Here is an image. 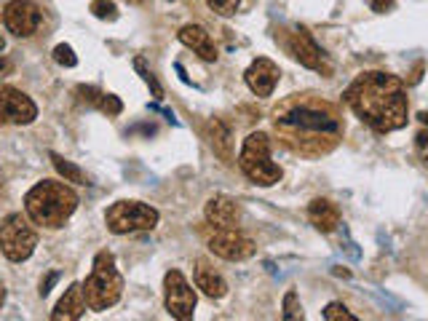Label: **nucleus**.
Returning <instances> with one entry per match:
<instances>
[{
    "label": "nucleus",
    "mask_w": 428,
    "mask_h": 321,
    "mask_svg": "<svg viewBox=\"0 0 428 321\" xmlns=\"http://www.w3.org/2000/svg\"><path fill=\"white\" fill-rule=\"evenodd\" d=\"M201 236L207 241L209 252L222 257L228 262H241L254 255V241L246 239L244 233H238L236 227H214V225H204Z\"/></svg>",
    "instance_id": "6e6552de"
},
{
    "label": "nucleus",
    "mask_w": 428,
    "mask_h": 321,
    "mask_svg": "<svg viewBox=\"0 0 428 321\" xmlns=\"http://www.w3.org/2000/svg\"><path fill=\"white\" fill-rule=\"evenodd\" d=\"M195 287L201 289L207 297H212V300H220V297L228 294L225 278H222L220 273L214 271L209 262H204V260L195 262Z\"/></svg>",
    "instance_id": "a211bd4d"
},
{
    "label": "nucleus",
    "mask_w": 428,
    "mask_h": 321,
    "mask_svg": "<svg viewBox=\"0 0 428 321\" xmlns=\"http://www.w3.org/2000/svg\"><path fill=\"white\" fill-rule=\"evenodd\" d=\"M108 230L115 236H126V233H140V230H153L158 225V211L147 207L142 201H118L108 209L105 214Z\"/></svg>",
    "instance_id": "423d86ee"
},
{
    "label": "nucleus",
    "mask_w": 428,
    "mask_h": 321,
    "mask_svg": "<svg viewBox=\"0 0 428 321\" xmlns=\"http://www.w3.org/2000/svg\"><path fill=\"white\" fill-rule=\"evenodd\" d=\"M346 102L356 112L359 121H364L378 134H391L407 126V91L397 75L388 73H362L346 89Z\"/></svg>",
    "instance_id": "f03ea898"
},
{
    "label": "nucleus",
    "mask_w": 428,
    "mask_h": 321,
    "mask_svg": "<svg viewBox=\"0 0 428 321\" xmlns=\"http://www.w3.org/2000/svg\"><path fill=\"white\" fill-rule=\"evenodd\" d=\"M418 118H420V121H423V124H426V126H428V112H420Z\"/></svg>",
    "instance_id": "473e14b6"
},
{
    "label": "nucleus",
    "mask_w": 428,
    "mask_h": 321,
    "mask_svg": "<svg viewBox=\"0 0 428 321\" xmlns=\"http://www.w3.org/2000/svg\"><path fill=\"white\" fill-rule=\"evenodd\" d=\"M126 3H134V6H140V3H145V0H126Z\"/></svg>",
    "instance_id": "72a5a7b5"
},
{
    "label": "nucleus",
    "mask_w": 428,
    "mask_h": 321,
    "mask_svg": "<svg viewBox=\"0 0 428 321\" xmlns=\"http://www.w3.org/2000/svg\"><path fill=\"white\" fill-rule=\"evenodd\" d=\"M207 223L214 227H236L238 225V204L230 195H212L204 207Z\"/></svg>",
    "instance_id": "4468645a"
},
{
    "label": "nucleus",
    "mask_w": 428,
    "mask_h": 321,
    "mask_svg": "<svg viewBox=\"0 0 428 321\" xmlns=\"http://www.w3.org/2000/svg\"><path fill=\"white\" fill-rule=\"evenodd\" d=\"M308 220L321 233H332L340 225V209L334 207L330 198H313L308 207Z\"/></svg>",
    "instance_id": "dca6fc26"
},
{
    "label": "nucleus",
    "mask_w": 428,
    "mask_h": 321,
    "mask_svg": "<svg viewBox=\"0 0 428 321\" xmlns=\"http://www.w3.org/2000/svg\"><path fill=\"white\" fill-rule=\"evenodd\" d=\"M57 281H59V271H51V273L46 276V278L40 281V297H46L48 292H51V287H54Z\"/></svg>",
    "instance_id": "c756f323"
},
{
    "label": "nucleus",
    "mask_w": 428,
    "mask_h": 321,
    "mask_svg": "<svg viewBox=\"0 0 428 321\" xmlns=\"http://www.w3.org/2000/svg\"><path fill=\"white\" fill-rule=\"evenodd\" d=\"M207 6L220 16H233L241 6V0H207Z\"/></svg>",
    "instance_id": "a878e982"
},
{
    "label": "nucleus",
    "mask_w": 428,
    "mask_h": 321,
    "mask_svg": "<svg viewBox=\"0 0 428 321\" xmlns=\"http://www.w3.org/2000/svg\"><path fill=\"white\" fill-rule=\"evenodd\" d=\"M83 287V297L89 311H108L121 300V292H124V276L115 268V257L110 252H99L94 257V265L89 278L80 284Z\"/></svg>",
    "instance_id": "20e7f679"
},
{
    "label": "nucleus",
    "mask_w": 428,
    "mask_h": 321,
    "mask_svg": "<svg viewBox=\"0 0 428 321\" xmlns=\"http://www.w3.org/2000/svg\"><path fill=\"white\" fill-rule=\"evenodd\" d=\"M207 137L214 156H220L225 163H230L233 160V134H230V128L225 126L220 118H212L207 124Z\"/></svg>",
    "instance_id": "6ab92c4d"
},
{
    "label": "nucleus",
    "mask_w": 428,
    "mask_h": 321,
    "mask_svg": "<svg viewBox=\"0 0 428 321\" xmlns=\"http://www.w3.org/2000/svg\"><path fill=\"white\" fill-rule=\"evenodd\" d=\"M244 80H246V86H249L252 94L270 96L273 89H276V83H279V67H276V62L260 57V59H254L249 64V70L244 73Z\"/></svg>",
    "instance_id": "ddd939ff"
},
{
    "label": "nucleus",
    "mask_w": 428,
    "mask_h": 321,
    "mask_svg": "<svg viewBox=\"0 0 428 321\" xmlns=\"http://www.w3.org/2000/svg\"><path fill=\"white\" fill-rule=\"evenodd\" d=\"M38 118V107L24 91L14 86L0 89V126L14 124V126H27Z\"/></svg>",
    "instance_id": "9d476101"
},
{
    "label": "nucleus",
    "mask_w": 428,
    "mask_h": 321,
    "mask_svg": "<svg viewBox=\"0 0 428 321\" xmlns=\"http://www.w3.org/2000/svg\"><path fill=\"white\" fill-rule=\"evenodd\" d=\"M48 158L54 163V169L59 172V177H64V182H73V185H86V182H89V179H86V172H83L80 166H75L73 160L62 158L59 153H48Z\"/></svg>",
    "instance_id": "aec40b11"
},
{
    "label": "nucleus",
    "mask_w": 428,
    "mask_h": 321,
    "mask_svg": "<svg viewBox=\"0 0 428 321\" xmlns=\"http://www.w3.org/2000/svg\"><path fill=\"white\" fill-rule=\"evenodd\" d=\"M86 297H83V287L80 284H73V287L64 292V297L57 303V308L51 311V319L54 321H75L86 313Z\"/></svg>",
    "instance_id": "f3484780"
},
{
    "label": "nucleus",
    "mask_w": 428,
    "mask_h": 321,
    "mask_svg": "<svg viewBox=\"0 0 428 321\" xmlns=\"http://www.w3.org/2000/svg\"><path fill=\"white\" fill-rule=\"evenodd\" d=\"M273 131L292 153L318 158L332 153L343 140V118L330 102L313 94H297L273 110Z\"/></svg>",
    "instance_id": "f257e3e1"
},
{
    "label": "nucleus",
    "mask_w": 428,
    "mask_h": 321,
    "mask_svg": "<svg viewBox=\"0 0 428 321\" xmlns=\"http://www.w3.org/2000/svg\"><path fill=\"white\" fill-rule=\"evenodd\" d=\"M0 193H3V172H0Z\"/></svg>",
    "instance_id": "c9c22d12"
},
{
    "label": "nucleus",
    "mask_w": 428,
    "mask_h": 321,
    "mask_svg": "<svg viewBox=\"0 0 428 321\" xmlns=\"http://www.w3.org/2000/svg\"><path fill=\"white\" fill-rule=\"evenodd\" d=\"M78 209V195L70 185L57 182V179H43L38 182L35 188L27 191L24 195V211L35 225H43V227H62L73 211Z\"/></svg>",
    "instance_id": "7ed1b4c3"
},
{
    "label": "nucleus",
    "mask_w": 428,
    "mask_h": 321,
    "mask_svg": "<svg viewBox=\"0 0 428 321\" xmlns=\"http://www.w3.org/2000/svg\"><path fill=\"white\" fill-rule=\"evenodd\" d=\"M238 166L260 188H270L281 179V166L270 160V140L263 131H252L244 140L241 153H238Z\"/></svg>",
    "instance_id": "39448f33"
},
{
    "label": "nucleus",
    "mask_w": 428,
    "mask_h": 321,
    "mask_svg": "<svg viewBox=\"0 0 428 321\" xmlns=\"http://www.w3.org/2000/svg\"><path fill=\"white\" fill-rule=\"evenodd\" d=\"M6 303V287H3V281H0V308Z\"/></svg>",
    "instance_id": "2f4dec72"
},
{
    "label": "nucleus",
    "mask_w": 428,
    "mask_h": 321,
    "mask_svg": "<svg viewBox=\"0 0 428 321\" xmlns=\"http://www.w3.org/2000/svg\"><path fill=\"white\" fill-rule=\"evenodd\" d=\"M369 6H372V11H378V14H388V11H394L397 0H369Z\"/></svg>",
    "instance_id": "c85d7f7f"
},
{
    "label": "nucleus",
    "mask_w": 428,
    "mask_h": 321,
    "mask_svg": "<svg viewBox=\"0 0 428 321\" xmlns=\"http://www.w3.org/2000/svg\"><path fill=\"white\" fill-rule=\"evenodd\" d=\"M3 48H6V40H3V38H0V51H3Z\"/></svg>",
    "instance_id": "f704fd0d"
},
{
    "label": "nucleus",
    "mask_w": 428,
    "mask_h": 321,
    "mask_svg": "<svg viewBox=\"0 0 428 321\" xmlns=\"http://www.w3.org/2000/svg\"><path fill=\"white\" fill-rule=\"evenodd\" d=\"M40 19H43L40 8L32 0H11L3 8V22L16 38H30L32 32L40 27Z\"/></svg>",
    "instance_id": "f8f14e48"
},
{
    "label": "nucleus",
    "mask_w": 428,
    "mask_h": 321,
    "mask_svg": "<svg viewBox=\"0 0 428 321\" xmlns=\"http://www.w3.org/2000/svg\"><path fill=\"white\" fill-rule=\"evenodd\" d=\"M54 62L62 64V67H75V64H78V57H75L73 46H67V43H59V46L54 48Z\"/></svg>",
    "instance_id": "393cba45"
},
{
    "label": "nucleus",
    "mask_w": 428,
    "mask_h": 321,
    "mask_svg": "<svg viewBox=\"0 0 428 321\" xmlns=\"http://www.w3.org/2000/svg\"><path fill=\"white\" fill-rule=\"evenodd\" d=\"M415 147H418V153H420L423 163L428 166V131H420V134L415 137Z\"/></svg>",
    "instance_id": "cd10ccee"
},
{
    "label": "nucleus",
    "mask_w": 428,
    "mask_h": 321,
    "mask_svg": "<svg viewBox=\"0 0 428 321\" xmlns=\"http://www.w3.org/2000/svg\"><path fill=\"white\" fill-rule=\"evenodd\" d=\"M284 319L286 321L302 319V305L297 300V292H286L284 294Z\"/></svg>",
    "instance_id": "412c9836"
},
{
    "label": "nucleus",
    "mask_w": 428,
    "mask_h": 321,
    "mask_svg": "<svg viewBox=\"0 0 428 321\" xmlns=\"http://www.w3.org/2000/svg\"><path fill=\"white\" fill-rule=\"evenodd\" d=\"M324 319L327 321H356V316H353L343 303H330L324 308Z\"/></svg>",
    "instance_id": "5701e85b"
},
{
    "label": "nucleus",
    "mask_w": 428,
    "mask_h": 321,
    "mask_svg": "<svg viewBox=\"0 0 428 321\" xmlns=\"http://www.w3.org/2000/svg\"><path fill=\"white\" fill-rule=\"evenodd\" d=\"M177 38H179L182 46L193 48L204 62H214V59H217V46L212 43L209 32L204 30L201 24H185L182 30L177 32Z\"/></svg>",
    "instance_id": "2eb2a0df"
},
{
    "label": "nucleus",
    "mask_w": 428,
    "mask_h": 321,
    "mask_svg": "<svg viewBox=\"0 0 428 321\" xmlns=\"http://www.w3.org/2000/svg\"><path fill=\"white\" fill-rule=\"evenodd\" d=\"M91 14H94L96 19H108V22H112V19H118V8H115V3H110V0H94V3H91Z\"/></svg>",
    "instance_id": "b1692460"
},
{
    "label": "nucleus",
    "mask_w": 428,
    "mask_h": 321,
    "mask_svg": "<svg viewBox=\"0 0 428 321\" xmlns=\"http://www.w3.org/2000/svg\"><path fill=\"white\" fill-rule=\"evenodd\" d=\"M163 300H166V311L175 316V319L185 321L193 316L195 311V289L188 284V278L179 271H169L163 278Z\"/></svg>",
    "instance_id": "1a4fd4ad"
},
{
    "label": "nucleus",
    "mask_w": 428,
    "mask_h": 321,
    "mask_svg": "<svg viewBox=\"0 0 428 321\" xmlns=\"http://www.w3.org/2000/svg\"><path fill=\"white\" fill-rule=\"evenodd\" d=\"M134 70H137V73L142 75L145 83L150 86V91H153V96H156V99H161V96H163V89H161V83H158V80H156V75H153V73H150V70L145 67L142 59H134Z\"/></svg>",
    "instance_id": "4be33fe9"
},
{
    "label": "nucleus",
    "mask_w": 428,
    "mask_h": 321,
    "mask_svg": "<svg viewBox=\"0 0 428 321\" xmlns=\"http://www.w3.org/2000/svg\"><path fill=\"white\" fill-rule=\"evenodd\" d=\"M38 246V233L19 211L8 214L0 223V252L11 262H24Z\"/></svg>",
    "instance_id": "0eeeda50"
},
{
    "label": "nucleus",
    "mask_w": 428,
    "mask_h": 321,
    "mask_svg": "<svg viewBox=\"0 0 428 321\" xmlns=\"http://www.w3.org/2000/svg\"><path fill=\"white\" fill-rule=\"evenodd\" d=\"M96 107L105 112V115H121V110H124L121 99H118V96H112V94H102V96H99Z\"/></svg>",
    "instance_id": "bb28decb"
},
{
    "label": "nucleus",
    "mask_w": 428,
    "mask_h": 321,
    "mask_svg": "<svg viewBox=\"0 0 428 321\" xmlns=\"http://www.w3.org/2000/svg\"><path fill=\"white\" fill-rule=\"evenodd\" d=\"M11 70H14V67H11V62H8L6 57H0V78H6Z\"/></svg>",
    "instance_id": "7c9ffc66"
},
{
    "label": "nucleus",
    "mask_w": 428,
    "mask_h": 321,
    "mask_svg": "<svg viewBox=\"0 0 428 321\" xmlns=\"http://www.w3.org/2000/svg\"><path fill=\"white\" fill-rule=\"evenodd\" d=\"M286 51L308 70H316V73H330L327 59H324V51L318 48V43L311 38V32L305 27H295V30L286 35Z\"/></svg>",
    "instance_id": "9b49d317"
}]
</instances>
